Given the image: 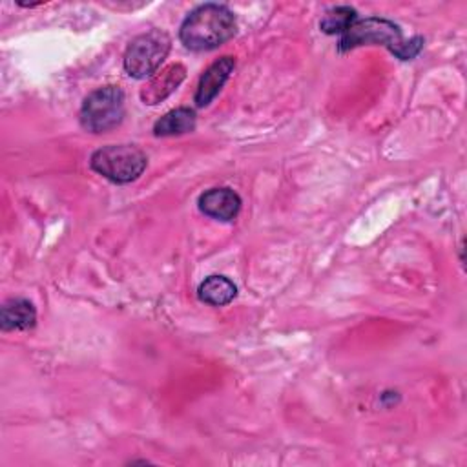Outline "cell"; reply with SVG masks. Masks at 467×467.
<instances>
[{"mask_svg": "<svg viewBox=\"0 0 467 467\" xmlns=\"http://www.w3.org/2000/svg\"><path fill=\"white\" fill-rule=\"evenodd\" d=\"M197 296L202 303L212 306H224L237 296V286L226 275H208L197 288Z\"/></svg>", "mask_w": 467, "mask_h": 467, "instance_id": "cell-11", "label": "cell"}, {"mask_svg": "<svg viewBox=\"0 0 467 467\" xmlns=\"http://www.w3.org/2000/svg\"><path fill=\"white\" fill-rule=\"evenodd\" d=\"M124 119V91L115 86L93 89L78 111L80 126L89 133H106L117 128Z\"/></svg>", "mask_w": 467, "mask_h": 467, "instance_id": "cell-4", "label": "cell"}, {"mask_svg": "<svg viewBox=\"0 0 467 467\" xmlns=\"http://www.w3.org/2000/svg\"><path fill=\"white\" fill-rule=\"evenodd\" d=\"M234 67H235V58L226 55V57L217 58L204 69V73L199 78L195 97H193V100L199 108L208 106L219 95V91L223 89V86L228 80Z\"/></svg>", "mask_w": 467, "mask_h": 467, "instance_id": "cell-6", "label": "cell"}, {"mask_svg": "<svg viewBox=\"0 0 467 467\" xmlns=\"http://www.w3.org/2000/svg\"><path fill=\"white\" fill-rule=\"evenodd\" d=\"M358 20V13L350 5H334L325 11L319 27L327 35H343Z\"/></svg>", "mask_w": 467, "mask_h": 467, "instance_id": "cell-12", "label": "cell"}, {"mask_svg": "<svg viewBox=\"0 0 467 467\" xmlns=\"http://www.w3.org/2000/svg\"><path fill=\"white\" fill-rule=\"evenodd\" d=\"M36 323V310L31 301L24 297L7 299L0 308L2 330H27Z\"/></svg>", "mask_w": 467, "mask_h": 467, "instance_id": "cell-9", "label": "cell"}, {"mask_svg": "<svg viewBox=\"0 0 467 467\" xmlns=\"http://www.w3.org/2000/svg\"><path fill=\"white\" fill-rule=\"evenodd\" d=\"M365 44L385 46L400 60H410L421 51L423 38L414 36L410 40H403L401 29L398 24H394L392 20H387V18L368 16L363 20L358 18L347 29V33L341 35L337 49L350 51V49H354L358 46H365Z\"/></svg>", "mask_w": 467, "mask_h": 467, "instance_id": "cell-2", "label": "cell"}, {"mask_svg": "<svg viewBox=\"0 0 467 467\" xmlns=\"http://www.w3.org/2000/svg\"><path fill=\"white\" fill-rule=\"evenodd\" d=\"M171 47L170 36L161 29H150L137 35L126 47L122 66L133 78L153 77Z\"/></svg>", "mask_w": 467, "mask_h": 467, "instance_id": "cell-5", "label": "cell"}, {"mask_svg": "<svg viewBox=\"0 0 467 467\" xmlns=\"http://www.w3.org/2000/svg\"><path fill=\"white\" fill-rule=\"evenodd\" d=\"M199 210L217 221H232L241 210V197L232 188H210L199 195Z\"/></svg>", "mask_w": 467, "mask_h": 467, "instance_id": "cell-8", "label": "cell"}, {"mask_svg": "<svg viewBox=\"0 0 467 467\" xmlns=\"http://www.w3.org/2000/svg\"><path fill=\"white\" fill-rule=\"evenodd\" d=\"M146 164V153L135 144H109L93 151L89 159L91 170L115 184L137 181Z\"/></svg>", "mask_w": 467, "mask_h": 467, "instance_id": "cell-3", "label": "cell"}, {"mask_svg": "<svg viewBox=\"0 0 467 467\" xmlns=\"http://www.w3.org/2000/svg\"><path fill=\"white\" fill-rule=\"evenodd\" d=\"M197 122V115L192 108L181 106L168 113H164L155 124H153V135L155 137H173L193 131Z\"/></svg>", "mask_w": 467, "mask_h": 467, "instance_id": "cell-10", "label": "cell"}, {"mask_svg": "<svg viewBox=\"0 0 467 467\" xmlns=\"http://www.w3.org/2000/svg\"><path fill=\"white\" fill-rule=\"evenodd\" d=\"M184 77H186V67L179 62L162 67L153 77H150L146 86L140 89V100L148 106H155L162 102L181 86Z\"/></svg>", "mask_w": 467, "mask_h": 467, "instance_id": "cell-7", "label": "cell"}, {"mask_svg": "<svg viewBox=\"0 0 467 467\" xmlns=\"http://www.w3.org/2000/svg\"><path fill=\"white\" fill-rule=\"evenodd\" d=\"M234 13L223 4H201L181 24L179 38L192 51H210L235 35Z\"/></svg>", "mask_w": 467, "mask_h": 467, "instance_id": "cell-1", "label": "cell"}]
</instances>
